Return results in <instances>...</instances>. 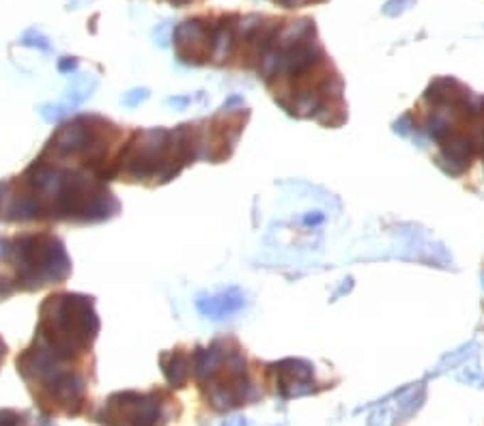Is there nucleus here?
I'll return each mask as SVG.
<instances>
[{
  "instance_id": "obj_1",
  "label": "nucleus",
  "mask_w": 484,
  "mask_h": 426,
  "mask_svg": "<svg viewBox=\"0 0 484 426\" xmlns=\"http://www.w3.org/2000/svg\"><path fill=\"white\" fill-rule=\"evenodd\" d=\"M100 329L93 295L56 291L39 304L33 342L18 353L16 366L45 415L77 417L91 411Z\"/></svg>"
},
{
  "instance_id": "obj_2",
  "label": "nucleus",
  "mask_w": 484,
  "mask_h": 426,
  "mask_svg": "<svg viewBox=\"0 0 484 426\" xmlns=\"http://www.w3.org/2000/svg\"><path fill=\"white\" fill-rule=\"evenodd\" d=\"M121 202L95 173L39 153L20 175L0 181V222L100 224Z\"/></svg>"
},
{
  "instance_id": "obj_3",
  "label": "nucleus",
  "mask_w": 484,
  "mask_h": 426,
  "mask_svg": "<svg viewBox=\"0 0 484 426\" xmlns=\"http://www.w3.org/2000/svg\"><path fill=\"white\" fill-rule=\"evenodd\" d=\"M207 123L179 127L127 129L117 160V181L157 187L177 179L183 168L207 160Z\"/></svg>"
},
{
  "instance_id": "obj_4",
  "label": "nucleus",
  "mask_w": 484,
  "mask_h": 426,
  "mask_svg": "<svg viewBox=\"0 0 484 426\" xmlns=\"http://www.w3.org/2000/svg\"><path fill=\"white\" fill-rule=\"evenodd\" d=\"M71 275L65 241L50 229L0 237V302L16 293H35Z\"/></svg>"
},
{
  "instance_id": "obj_5",
  "label": "nucleus",
  "mask_w": 484,
  "mask_h": 426,
  "mask_svg": "<svg viewBox=\"0 0 484 426\" xmlns=\"http://www.w3.org/2000/svg\"><path fill=\"white\" fill-rule=\"evenodd\" d=\"M127 129L102 114H80L54 129L43 155L82 166L104 181H117V160Z\"/></svg>"
},
{
  "instance_id": "obj_6",
  "label": "nucleus",
  "mask_w": 484,
  "mask_h": 426,
  "mask_svg": "<svg viewBox=\"0 0 484 426\" xmlns=\"http://www.w3.org/2000/svg\"><path fill=\"white\" fill-rule=\"evenodd\" d=\"M190 381H196L213 411H230L257 398L246 351L232 336L217 338L209 346H192Z\"/></svg>"
},
{
  "instance_id": "obj_7",
  "label": "nucleus",
  "mask_w": 484,
  "mask_h": 426,
  "mask_svg": "<svg viewBox=\"0 0 484 426\" xmlns=\"http://www.w3.org/2000/svg\"><path fill=\"white\" fill-rule=\"evenodd\" d=\"M181 415V403L168 390L117 392L95 413L102 426H164Z\"/></svg>"
},
{
  "instance_id": "obj_8",
  "label": "nucleus",
  "mask_w": 484,
  "mask_h": 426,
  "mask_svg": "<svg viewBox=\"0 0 484 426\" xmlns=\"http://www.w3.org/2000/svg\"><path fill=\"white\" fill-rule=\"evenodd\" d=\"M269 373L276 377V392L282 396H297V394H308L312 392V368L306 362L299 360H286L280 364H271Z\"/></svg>"
},
{
  "instance_id": "obj_9",
  "label": "nucleus",
  "mask_w": 484,
  "mask_h": 426,
  "mask_svg": "<svg viewBox=\"0 0 484 426\" xmlns=\"http://www.w3.org/2000/svg\"><path fill=\"white\" fill-rule=\"evenodd\" d=\"M0 426H50L45 420L37 422L31 413L26 411H16V409H0Z\"/></svg>"
},
{
  "instance_id": "obj_10",
  "label": "nucleus",
  "mask_w": 484,
  "mask_h": 426,
  "mask_svg": "<svg viewBox=\"0 0 484 426\" xmlns=\"http://www.w3.org/2000/svg\"><path fill=\"white\" fill-rule=\"evenodd\" d=\"M7 353H9V346L7 342L3 340V336H0V366L5 364V358H7Z\"/></svg>"
},
{
  "instance_id": "obj_11",
  "label": "nucleus",
  "mask_w": 484,
  "mask_h": 426,
  "mask_svg": "<svg viewBox=\"0 0 484 426\" xmlns=\"http://www.w3.org/2000/svg\"><path fill=\"white\" fill-rule=\"evenodd\" d=\"M171 5H175V7H183V5H190V3H194V0H168Z\"/></svg>"
}]
</instances>
